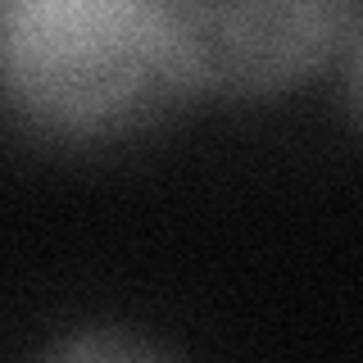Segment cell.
I'll return each mask as SVG.
<instances>
[{"label": "cell", "mask_w": 363, "mask_h": 363, "mask_svg": "<svg viewBox=\"0 0 363 363\" xmlns=\"http://www.w3.org/2000/svg\"><path fill=\"white\" fill-rule=\"evenodd\" d=\"M60 359H145L155 354L150 345H123V340H68V345L50 350Z\"/></svg>", "instance_id": "obj_3"}, {"label": "cell", "mask_w": 363, "mask_h": 363, "mask_svg": "<svg viewBox=\"0 0 363 363\" xmlns=\"http://www.w3.org/2000/svg\"><path fill=\"white\" fill-rule=\"evenodd\" d=\"M173 91L155 0H0V96L50 136H113Z\"/></svg>", "instance_id": "obj_1"}, {"label": "cell", "mask_w": 363, "mask_h": 363, "mask_svg": "<svg viewBox=\"0 0 363 363\" xmlns=\"http://www.w3.org/2000/svg\"><path fill=\"white\" fill-rule=\"evenodd\" d=\"M173 86L281 96L354 45L359 0H155Z\"/></svg>", "instance_id": "obj_2"}]
</instances>
